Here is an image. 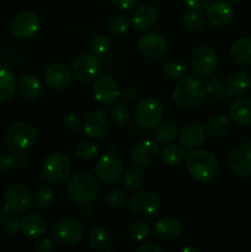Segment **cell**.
I'll return each mask as SVG.
<instances>
[{"instance_id": "obj_1", "label": "cell", "mask_w": 251, "mask_h": 252, "mask_svg": "<svg viewBox=\"0 0 251 252\" xmlns=\"http://www.w3.org/2000/svg\"><path fill=\"white\" fill-rule=\"evenodd\" d=\"M207 95L206 85L196 75H184L172 89V100L181 108H194L201 105Z\"/></svg>"}, {"instance_id": "obj_2", "label": "cell", "mask_w": 251, "mask_h": 252, "mask_svg": "<svg viewBox=\"0 0 251 252\" xmlns=\"http://www.w3.org/2000/svg\"><path fill=\"white\" fill-rule=\"evenodd\" d=\"M186 167L191 177L206 184L218 175L219 161L218 158L209 150L194 149L187 157Z\"/></svg>"}, {"instance_id": "obj_3", "label": "cell", "mask_w": 251, "mask_h": 252, "mask_svg": "<svg viewBox=\"0 0 251 252\" xmlns=\"http://www.w3.org/2000/svg\"><path fill=\"white\" fill-rule=\"evenodd\" d=\"M66 192L76 203L89 204L100 194V185L89 172H76L66 181Z\"/></svg>"}, {"instance_id": "obj_4", "label": "cell", "mask_w": 251, "mask_h": 252, "mask_svg": "<svg viewBox=\"0 0 251 252\" xmlns=\"http://www.w3.org/2000/svg\"><path fill=\"white\" fill-rule=\"evenodd\" d=\"M37 139V128L29 121H20L11 125L5 134V144L11 152H27Z\"/></svg>"}, {"instance_id": "obj_5", "label": "cell", "mask_w": 251, "mask_h": 252, "mask_svg": "<svg viewBox=\"0 0 251 252\" xmlns=\"http://www.w3.org/2000/svg\"><path fill=\"white\" fill-rule=\"evenodd\" d=\"M71 174V162L66 155L61 152L51 153L46 158L42 167V179L48 184L59 185L68 180Z\"/></svg>"}, {"instance_id": "obj_6", "label": "cell", "mask_w": 251, "mask_h": 252, "mask_svg": "<svg viewBox=\"0 0 251 252\" xmlns=\"http://www.w3.org/2000/svg\"><path fill=\"white\" fill-rule=\"evenodd\" d=\"M84 236V228L81 223L73 218H62L54 223L52 229V238L62 245H74Z\"/></svg>"}, {"instance_id": "obj_7", "label": "cell", "mask_w": 251, "mask_h": 252, "mask_svg": "<svg viewBox=\"0 0 251 252\" xmlns=\"http://www.w3.org/2000/svg\"><path fill=\"white\" fill-rule=\"evenodd\" d=\"M5 209L14 214L26 213L32 206V194L24 185L14 184L4 193Z\"/></svg>"}, {"instance_id": "obj_8", "label": "cell", "mask_w": 251, "mask_h": 252, "mask_svg": "<svg viewBox=\"0 0 251 252\" xmlns=\"http://www.w3.org/2000/svg\"><path fill=\"white\" fill-rule=\"evenodd\" d=\"M96 177L103 184H116L123 175V164L120 158L113 154H105L96 160L94 166Z\"/></svg>"}, {"instance_id": "obj_9", "label": "cell", "mask_w": 251, "mask_h": 252, "mask_svg": "<svg viewBox=\"0 0 251 252\" xmlns=\"http://www.w3.org/2000/svg\"><path fill=\"white\" fill-rule=\"evenodd\" d=\"M164 107L161 102L155 98H145L140 101L134 111V118L142 128H154L161 121Z\"/></svg>"}, {"instance_id": "obj_10", "label": "cell", "mask_w": 251, "mask_h": 252, "mask_svg": "<svg viewBox=\"0 0 251 252\" xmlns=\"http://www.w3.org/2000/svg\"><path fill=\"white\" fill-rule=\"evenodd\" d=\"M219 57L216 49L211 46H201L192 53L191 65L194 73L199 76H209L216 71Z\"/></svg>"}, {"instance_id": "obj_11", "label": "cell", "mask_w": 251, "mask_h": 252, "mask_svg": "<svg viewBox=\"0 0 251 252\" xmlns=\"http://www.w3.org/2000/svg\"><path fill=\"white\" fill-rule=\"evenodd\" d=\"M41 27V20L34 11L25 10L19 12L11 21V32L16 38L30 39L37 34Z\"/></svg>"}, {"instance_id": "obj_12", "label": "cell", "mask_w": 251, "mask_h": 252, "mask_svg": "<svg viewBox=\"0 0 251 252\" xmlns=\"http://www.w3.org/2000/svg\"><path fill=\"white\" fill-rule=\"evenodd\" d=\"M102 64L98 57L91 54H83L74 62L71 74L81 84H89L96 80L100 74Z\"/></svg>"}, {"instance_id": "obj_13", "label": "cell", "mask_w": 251, "mask_h": 252, "mask_svg": "<svg viewBox=\"0 0 251 252\" xmlns=\"http://www.w3.org/2000/svg\"><path fill=\"white\" fill-rule=\"evenodd\" d=\"M160 204L161 202L157 194L148 189L135 193L129 202L130 211L142 218H148L157 214L160 209Z\"/></svg>"}, {"instance_id": "obj_14", "label": "cell", "mask_w": 251, "mask_h": 252, "mask_svg": "<svg viewBox=\"0 0 251 252\" xmlns=\"http://www.w3.org/2000/svg\"><path fill=\"white\" fill-rule=\"evenodd\" d=\"M229 164L239 177H251V143L243 142L235 145L229 157Z\"/></svg>"}, {"instance_id": "obj_15", "label": "cell", "mask_w": 251, "mask_h": 252, "mask_svg": "<svg viewBox=\"0 0 251 252\" xmlns=\"http://www.w3.org/2000/svg\"><path fill=\"white\" fill-rule=\"evenodd\" d=\"M93 96L100 105H112L121 97V89L117 81L111 76H100L93 85Z\"/></svg>"}, {"instance_id": "obj_16", "label": "cell", "mask_w": 251, "mask_h": 252, "mask_svg": "<svg viewBox=\"0 0 251 252\" xmlns=\"http://www.w3.org/2000/svg\"><path fill=\"white\" fill-rule=\"evenodd\" d=\"M137 48L139 53L147 58H159L166 52L167 41L161 33L150 32L139 37Z\"/></svg>"}, {"instance_id": "obj_17", "label": "cell", "mask_w": 251, "mask_h": 252, "mask_svg": "<svg viewBox=\"0 0 251 252\" xmlns=\"http://www.w3.org/2000/svg\"><path fill=\"white\" fill-rule=\"evenodd\" d=\"M160 157V149L157 144L152 140H143L135 144L130 153L133 164L138 167H149L157 162Z\"/></svg>"}, {"instance_id": "obj_18", "label": "cell", "mask_w": 251, "mask_h": 252, "mask_svg": "<svg viewBox=\"0 0 251 252\" xmlns=\"http://www.w3.org/2000/svg\"><path fill=\"white\" fill-rule=\"evenodd\" d=\"M84 133L93 139H100L108 130V117L103 111L93 110L85 116L83 123Z\"/></svg>"}, {"instance_id": "obj_19", "label": "cell", "mask_w": 251, "mask_h": 252, "mask_svg": "<svg viewBox=\"0 0 251 252\" xmlns=\"http://www.w3.org/2000/svg\"><path fill=\"white\" fill-rule=\"evenodd\" d=\"M182 233V224L175 217H165L154 224L153 235L161 243H171Z\"/></svg>"}, {"instance_id": "obj_20", "label": "cell", "mask_w": 251, "mask_h": 252, "mask_svg": "<svg viewBox=\"0 0 251 252\" xmlns=\"http://www.w3.org/2000/svg\"><path fill=\"white\" fill-rule=\"evenodd\" d=\"M206 19L212 26L225 27L233 21L234 9L225 1L211 2L206 11Z\"/></svg>"}, {"instance_id": "obj_21", "label": "cell", "mask_w": 251, "mask_h": 252, "mask_svg": "<svg viewBox=\"0 0 251 252\" xmlns=\"http://www.w3.org/2000/svg\"><path fill=\"white\" fill-rule=\"evenodd\" d=\"M71 71L62 63H53L46 69L44 78L47 84L54 90H64L71 83Z\"/></svg>"}, {"instance_id": "obj_22", "label": "cell", "mask_w": 251, "mask_h": 252, "mask_svg": "<svg viewBox=\"0 0 251 252\" xmlns=\"http://www.w3.org/2000/svg\"><path fill=\"white\" fill-rule=\"evenodd\" d=\"M206 140V130L198 122L188 123L180 133V143L185 149L194 150Z\"/></svg>"}, {"instance_id": "obj_23", "label": "cell", "mask_w": 251, "mask_h": 252, "mask_svg": "<svg viewBox=\"0 0 251 252\" xmlns=\"http://www.w3.org/2000/svg\"><path fill=\"white\" fill-rule=\"evenodd\" d=\"M20 230L29 238H41L47 231V221L41 214L26 213L20 220Z\"/></svg>"}, {"instance_id": "obj_24", "label": "cell", "mask_w": 251, "mask_h": 252, "mask_svg": "<svg viewBox=\"0 0 251 252\" xmlns=\"http://www.w3.org/2000/svg\"><path fill=\"white\" fill-rule=\"evenodd\" d=\"M159 12L152 4H144L135 10L133 16V27L138 32H145L152 29L157 21Z\"/></svg>"}, {"instance_id": "obj_25", "label": "cell", "mask_w": 251, "mask_h": 252, "mask_svg": "<svg viewBox=\"0 0 251 252\" xmlns=\"http://www.w3.org/2000/svg\"><path fill=\"white\" fill-rule=\"evenodd\" d=\"M251 88V78L245 71H235L225 83V93L228 97L239 98L246 95Z\"/></svg>"}, {"instance_id": "obj_26", "label": "cell", "mask_w": 251, "mask_h": 252, "mask_svg": "<svg viewBox=\"0 0 251 252\" xmlns=\"http://www.w3.org/2000/svg\"><path fill=\"white\" fill-rule=\"evenodd\" d=\"M16 90L22 98L27 101H34L41 96V81L33 74H25L17 80Z\"/></svg>"}, {"instance_id": "obj_27", "label": "cell", "mask_w": 251, "mask_h": 252, "mask_svg": "<svg viewBox=\"0 0 251 252\" xmlns=\"http://www.w3.org/2000/svg\"><path fill=\"white\" fill-rule=\"evenodd\" d=\"M230 118L239 126L250 127L251 126V97L241 96L238 100L234 101L230 106Z\"/></svg>"}, {"instance_id": "obj_28", "label": "cell", "mask_w": 251, "mask_h": 252, "mask_svg": "<svg viewBox=\"0 0 251 252\" xmlns=\"http://www.w3.org/2000/svg\"><path fill=\"white\" fill-rule=\"evenodd\" d=\"M230 56L239 65H251V37H240L230 47Z\"/></svg>"}, {"instance_id": "obj_29", "label": "cell", "mask_w": 251, "mask_h": 252, "mask_svg": "<svg viewBox=\"0 0 251 252\" xmlns=\"http://www.w3.org/2000/svg\"><path fill=\"white\" fill-rule=\"evenodd\" d=\"M155 139L162 144H170L176 140L179 132H177V127L175 122L171 120L160 121L157 126L154 127V132H153Z\"/></svg>"}, {"instance_id": "obj_30", "label": "cell", "mask_w": 251, "mask_h": 252, "mask_svg": "<svg viewBox=\"0 0 251 252\" xmlns=\"http://www.w3.org/2000/svg\"><path fill=\"white\" fill-rule=\"evenodd\" d=\"M17 81L14 73L7 68L0 66V103L6 102L14 96Z\"/></svg>"}, {"instance_id": "obj_31", "label": "cell", "mask_w": 251, "mask_h": 252, "mask_svg": "<svg viewBox=\"0 0 251 252\" xmlns=\"http://www.w3.org/2000/svg\"><path fill=\"white\" fill-rule=\"evenodd\" d=\"M229 129H230L229 118L224 115H219L211 118V121L207 123L206 134H208L211 138H214V139H218V138L226 135Z\"/></svg>"}, {"instance_id": "obj_32", "label": "cell", "mask_w": 251, "mask_h": 252, "mask_svg": "<svg viewBox=\"0 0 251 252\" xmlns=\"http://www.w3.org/2000/svg\"><path fill=\"white\" fill-rule=\"evenodd\" d=\"M15 216L7 209H0V226L6 235H16L20 230V220Z\"/></svg>"}, {"instance_id": "obj_33", "label": "cell", "mask_w": 251, "mask_h": 252, "mask_svg": "<svg viewBox=\"0 0 251 252\" xmlns=\"http://www.w3.org/2000/svg\"><path fill=\"white\" fill-rule=\"evenodd\" d=\"M112 49V42L105 34H97L93 38L90 43V51L94 56L98 58H105L110 54Z\"/></svg>"}, {"instance_id": "obj_34", "label": "cell", "mask_w": 251, "mask_h": 252, "mask_svg": "<svg viewBox=\"0 0 251 252\" xmlns=\"http://www.w3.org/2000/svg\"><path fill=\"white\" fill-rule=\"evenodd\" d=\"M161 158L164 160L165 164L170 165V166H175V165L181 164L182 160L185 158V152L181 147L176 144L170 143L167 147L164 148L161 153Z\"/></svg>"}, {"instance_id": "obj_35", "label": "cell", "mask_w": 251, "mask_h": 252, "mask_svg": "<svg viewBox=\"0 0 251 252\" xmlns=\"http://www.w3.org/2000/svg\"><path fill=\"white\" fill-rule=\"evenodd\" d=\"M89 243H90V246L94 250H106V248H107L108 244H110V235H108V231L106 230L105 228H101V226L95 228L90 233Z\"/></svg>"}, {"instance_id": "obj_36", "label": "cell", "mask_w": 251, "mask_h": 252, "mask_svg": "<svg viewBox=\"0 0 251 252\" xmlns=\"http://www.w3.org/2000/svg\"><path fill=\"white\" fill-rule=\"evenodd\" d=\"M206 91L208 95H211L212 97L216 98V100L224 101L226 100V93H225V85L221 83V80L217 76L209 75L208 79L206 81Z\"/></svg>"}, {"instance_id": "obj_37", "label": "cell", "mask_w": 251, "mask_h": 252, "mask_svg": "<svg viewBox=\"0 0 251 252\" xmlns=\"http://www.w3.org/2000/svg\"><path fill=\"white\" fill-rule=\"evenodd\" d=\"M123 185H125L126 189H130V191H134V189H139L143 184V172L140 170V167L134 166L129 167L126 172H123Z\"/></svg>"}, {"instance_id": "obj_38", "label": "cell", "mask_w": 251, "mask_h": 252, "mask_svg": "<svg viewBox=\"0 0 251 252\" xmlns=\"http://www.w3.org/2000/svg\"><path fill=\"white\" fill-rule=\"evenodd\" d=\"M56 193L51 186H42L34 194V204L39 209H47L53 204Z\"/></svg>"}, {"instance_id": "obj_39", "label": "cell", "mask_w": 251, "mask_h": 252, "mask_svg": "<svg viewBox=\"0 0 251 252\" xmlns=\"http://www.w3.org/2000/svg\"><path fill=\"white\" fill-rule=\"evenodd\" d=\"M182 24H184L185 29L188 30L189 32H198L203 29L204 26V19L198 11H191L186 12L182 17Z\"/></svg>"}, {"instance_id": "obj_40", "label": "cell", "mask_w": 251, "mask_h": 252, "mask_svg": "<svg viewBox=\"0 0 251 252\" xmlns=\"http://www.w3.org/2000/svg\"><path fill=\"white\" fill-rule=\"evenodd\" d=\"M110 117L113 125L117 126V127H122V126L127 125L128 121L130 120L129 107L125 103H118L111 110Z\"/></svg>"}, {"instance_id": "obj_41", "label": "cell", "mask_w": 251, "mask_h": 252, "mask_svg": "<svg viewBox=\"0 0 251 252\" xmlns=\"http://www.w3.org/2000/svg\"><path fill=\"white\" fill-rule=\"evenodd\" d=\"M97 154L98 147L90 140L80 142L75 148V155L81 160H93L97 157Z\"/></svg>"}, {"instance_id": "obj_42", "label": "cell", "mask_w": 251, "mask_h": 252, "mask_svg": "<svg viewBox=\"0 0 251 252\" xmlns=\"http://www.w3.org/2000/svg\"><path fill=\"white\" fill-rule=\"evenodd\" d=\"M162 71H164L167 78L180 79L186 73V66L179 59H169L167 62H165L164 66H162Z\"/></svg>"}, {"instance_id": "obj_43", "label": "cell", "mask_w": 251, "mask_h": 252, "mask_svg": "<svg viewBox=\"0 0 251 252\" xmlns=\"http://www.w3.org/2000/svg\"><path fill=\"white\" fill-rule=\"evenodd\" d=\"M129 235L135 241H143L150 235L149 224L143 220H135L129 225Z\"/></svg>"}, {"instance_id": "obj_44", "label": "cell", "mask_w": 251, "mask_h": 252, "mask_svg": "<svg viewBox=\"0 0 251 252\" xmlns=\"http://www.w3.org/2000/svg\"><path fill=\"white\" fill-rule=\"evenodd\" d=\"M106 206L113 209H121L128 203V197L125 192L120 191V189H113V191L108 192V194L105 198Z\"/></svg>"}, {"instance_id": "obj_45", "label": "cell", "mask_w": 251, "mask_h": 252, "mask_svg": "<svg viewBox=\"0 0 251 252\" xmlns=\"http://www.w3.org/2000/svg\"><path fill=\"white\" fill-rule=\"evenodd\" d=\"M128 26H129V22L123 16H113L107 22L108 32L116 34V36H121L125 33L128 30Z\"/></svg>"}, {"instance_id": "obj_46", "label": "cell", "mask_w": 251, "mask_h": 252, "mask_svg": "<svg viewBox=\"0 0 251 252\" xmlns=\"http://www.w3.org/2000/svg\"><path fill=\"white\" fill-rule=\"evenodd\" d=\"M16 165V158L7 152H0V175L7 174Z\"/></svg>"}, {"instance_id": "obj_47", "label": "cell", "mask_w": 251, "mask_h": 252, "mask_svg": "<svg viewBox=\"0 0 251 252\" xmlns=\"http://www.w3.org/2000/svg\"><path fill=\"white\" fill-rule=\"evenodd\" d=\"M62 126H63L64 129L70 130V132H74L79 128L80 126V122H79V118L76 117L74 113H66L62 117Z\"/></svg>"}, {"instance_id": "obj_48", "label": "cell", "mask_w": 251, "mask_h": 252, "mask_svg": "<svg viewBox=\"0 0 251 252\" xmlns=\"http://www.w3.org/2000/svg\"><path fill=\"white\" fill-rule=\"evenodd\" d=\"M212 0H185V4L189 10L202 11L211 5Z\"/></svg>"}, {"instance_id": "obj_49", "label": "cell", "mask_w": 251, "mask_h": 252, "mask_svg": "<svg viewBox=\"0 0 251 252\" xmlns=\"http://www.w3.org/2000/svg\"><path fill=\"white\" fill-rule=\"evenodd\" d=\"M138 0H111L113 6L120 10H130L135 6Z\"/></svg>"}, {"instance_id": "obj_50", "label": "cell", "mask_w": 251, "mask_h": 252, "mask_svg": "<svg viewBox=\"0 0 251 252\" xmlns=\"http://www.w3.org/2000/svg\"><path fill=\"white\" fill-rule=\"evenodd\" d=\"M53 239H43V240L41 241V243L37 245L36 250L39 251V252H52L54 251V249H56V246H54V243H53Z\"/></svg>"}, {"instance_id": "obj_51", "label": "cell", "mask_w": 251, "mask_h": 252, "mask_svg": "<svg viewBox=\"0 0 251 252\" xmlns=\"http://www.w3.org/2000/svg\"><path fill=\"white\" fill-rule=\"evenodd\" d=\"M31 162V158L29 154H26V152H20L17 153L16 157V165L20 167H27Z\"/></svg>"}, {"instance_id": "obj_52", "label": "cell", "mask_w": 251, "mask_h": 252, "mask_svg": "<svg viewBox=\"0 0 251 252\" xmlns=\"http://www.w3.org/2000/svg\"><path fill=\"white\" fill-rule=\"evenodd\" d=\"M137 252H162V249L154 243L143 244L137 248Z\"/></svg>"}, {"instance_id": "obj_53", "label": "cell", "mask_w": 251, "mask_h": 252, "mask_svg": "<svg viewBox=\"0 0 251 252\" xmlns=\"http://www.w3.org/2000/svg\"><path fill=\"white\" fill-rule=\"evenodd\" d=\"M121 96H123L126 100L132 101L137 97V91H135V89L132 85H127L123 89V91H121Z\"/></svg>"}, {"instance_id": "obj_54", "label": "cell", "mask_w": 251, "mask_h": 252, "mask_svg": "<svg viewBox=\"0 0 251 252\" xmlns=\"http://www.w3.org/2000/svg\"><path fill=\"white\" fill-rule=\"evenodd\" d=\"M181 251L182 252H197L198 250H197L196 248H184Z\"/></svg>"}, {"instance_id": "obj_55", "label": "cell", "mask_w": 251, "mask_h": 252, "mask_svg": "<svg viewBox=\"0 0 251 252\" xmlns=\"http://www.w3.org/2000/svg\"><path fill=\"white\" fill-rule=\"evenodd\" d=\"M228 1H231V2H241V1H244V0H228Z\"/></svg>"}]
</instances>
